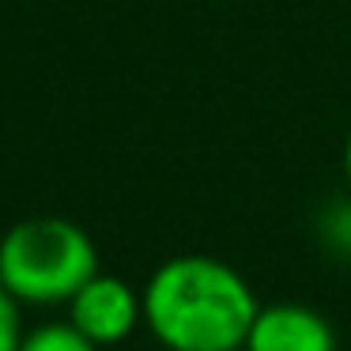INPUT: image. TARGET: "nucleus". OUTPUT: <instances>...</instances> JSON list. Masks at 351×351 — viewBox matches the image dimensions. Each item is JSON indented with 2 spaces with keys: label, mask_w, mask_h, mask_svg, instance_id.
<instances>
[{
  "label": "nucleus",
  "mask_w": 351,
  "mask_h": 351,
  "mask_svg": "<svg viewBox=\"0 0 351 351\" xmlns=\"http://www.w3.org/2000/svg\"><path fill=\"white\" fill-rule=\"evenodd\" d=\"M99 272V250L80 223L64 215H31L0 238V283L23 306H69Z\"/></svg>",
  "instance_id": "f03ea898"
},
{
  "label": "nucleus",
  "mask_w": 351,
  "mask_h": 351,
  "mask_svg": "<svg viewBox=\"0 0 351 351\" xmlns=\"http://www.w3.org/2000/svg\"><path fill=\"white\" fill-rule=\"evenodd\" d=\"M321 238L332 245L336 253H348L351 257V197L332 204L321 215Z\"/></svg>",
  "instance_id": "0eeeda50"
},
{
  "label": "nucleus",
  "mask_w": 351,
  "mask_h": 351,
  "mask_svg": "<svg viewBox=\"0 0 351 351\" xmlns=\"http://www.w3.org/2000/svg\"><path fill=\"white\" fill-rule=\"evenodd\" d=\"M23 336H27L23 302H19L4 283H0V351H19Z\"/></svg>",
  "instance_id": "423d86ee"
},
{
  "label": "nucleus",
  "mask_w": 351,
  "mask_h": 351,
  "mask_svg": "<svg viewBox=\"0 0 351 351\" xmlns=\"http://www.w3.org/2000/svg\"><path fill=\"white\" fill-rule=\"evenodd\" d=\"M257 310L245 276L208 253L162 261L144 283V328L167 351H242Z\"/></svg>",
  "instance_id": "f257e3e1"
},
{
  "label": "nucleus",
  "mask_w": 351,
  "mask_h": 351,
  "mask_svg": "<svg viewBox=\"0 0 351 351\" xmlns=\"http://www.w3.org/2000/svg\"><path fill=\"white\" fill-rule=\"evenodd\" d=\"M69 321L99 348H117L144 325V291L110 272H95L69 298Z\"/></svg>",
  "instance_id": "7ed1b4c3"
},
{
  "label": "nucleus",
  "mask_w": 351,
  "mask_h": 351,
  "mask_svg": "<svg viewBox=\"0 0 351 351\" xmlns=\"http://www.w3.org/2000/svg\"><path fill=\"white\" fill-rule=\"evenodd\" d=\"M19 351H102V348L91 343L69 317H64V321H46V325L27 328Z\"/></svg>",
  "instance_id": "39448f33"
},
{
  "label": "nucleus",
  "mask_w": 351,
  "mask_h": 351,
  "mask_svg": "<svg viewBox=\"0 0 351 351\" xmlns=\"http://www.w3.org/2000/svg\"><path fill=\"white\" fill-rule=\"evenodd\" d=\"M343 174H348V185H351V132L343 140Z\"/></svg>",
  "instance_id": "6e6552de"
},
{
  "label": "nucleus",
  "mask_w": 351,
  "mask_h": 351,
  "mask_svg": "<svg viewBox=\"0 0 351 351\" xmlns=\"http://www.w3.org/2000/svg\"><path fill=\"white\" fill-rule=\"evenodd\" d=\"M242 351H336V328L313 306L268 302L253 317Z\"/></svg>",
  "instance_id": "20e7f679"
}]
</instances>
